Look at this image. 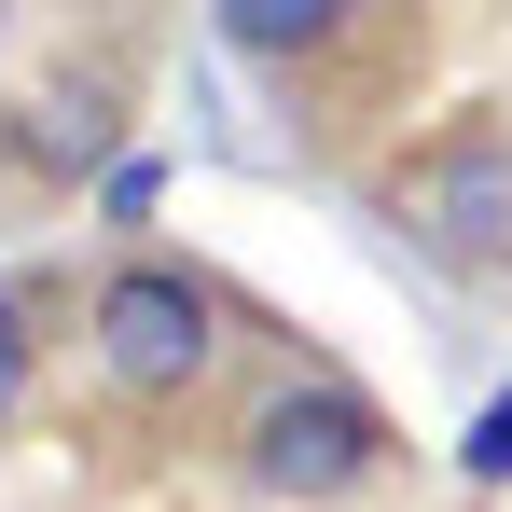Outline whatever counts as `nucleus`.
<instances>
[{
    "mask_svg": "<svg viewBox=\"0 0 512 512\" xmlns=\"http://www.w3.org/2000/svg\"><path fill=\"white\" fill-rule=\"evenodd\" d=\"M388 457H402V429L346 360H263L236 429H222V471L263 512H346V499L388 485Z\"/></svg>",
    "mask_w": 512,
    "mask_h": 512,
    "instance_id": "1",
    "label": "nucleus"
},
{
    "mask_svg": "<svg viewBox=\"0 0 512 512\" xmlns=\"http://www.w3.org/2000/svg\"><path fill=\"white\" fill-rule=\"evenodd\" d=\"M84 346H97V374L125 388V402H194L208 374H222V346H236V291L208 277V263H180V250H111L97 263V291H84Z\"/></svg>",
    "mask_w": 512,
    "mask_h": 512,
    "instance_id": "2",
    "label": "nucleus"
},
{
    "mask_svg": "<svg viewBox=\"0 0 512 512\" xmlns=\"http://www.w3.org/2000/svg\"><path fill=\"white\" fill-rule=\"evenodd\" d=\"M388 222H402L443 277H485V291H499L512 277V125L499 111H457L416 167L388 180Z\"/></svg>",
    "mask_w": 512,
    "mask_h": 512,
    "instance_id": "3",
    "label": "nucleus"
},
{
    "mask_svg": "<svg viewBox=\"0 0 512 512\" xmlns=\"http://www.w3.org/2000/svg\"><path fill=\"white\" fill-rule=\"evenodd\" d=\"M208 28H222V56L305 84V56H333V42H346V0H208Z\"/></svg>",
    "mask_w": 512,
    "mask_h": 512,
    "instance_id": "4",
    "label": "nucleus"
},
{
    "mask_svg": "<svg viewBox=\"0 0 512 512\" xmlns=\"http://www.w3.org/2000/svg\"><path fill=\"white\" fill-rule=\"evenodd\" d=\"M42 291H28V277H14V291H0V429H28V402H42Z\"/></svg>",
    "mask_w": 512,
    "mask_h": 512,
    "instance_id": "5",
    "label": "nucleus"
},
{
    "mask_svg": "<svg viewBox=\"0 0 512 512\" xmlns=\"http://www.w3.org/2000/svg\"><path fill=\"white\" fill-rule=\"evenodd\" d=\"M457 471H471L485 499H499V485H512V388H499V402H485V416H471V443H457Z\"/></svg>",
    "mask_w": 512,
    "mask_h": 512,
    "instance_id": "6",
    "label": "nucleus"
},
{
    "mask_svg": "<svg viewBox=\"0 0 512 512\" xmlns=\"http://www.w3.org/2000/svg\"><path fill=\"white\" fill-rule=\"evenodd\" d=\"M153 194H167V167H153V153H125V167L97 180V208H111V236H139V222H153Z\"/></svg>",
    "mask_w": 512,
    "mask_h": 512,
    "instance_id": "7",
    "label": "nucleus"
},
{
    "mask_svg": "<svg viewBox=\"0 0 512 512\" xmlns=\"http://www.w3.org/2000/svg\"><path fill=\"white\" fill-rule=\"evenodd\" d=\"M0 56H14V0H0Z\"/></svg>",
    "mask_w": 512,
    "mask_h": 512,
    "instance_id": "8",
    "label": "nucleus"
}]
</instances>
